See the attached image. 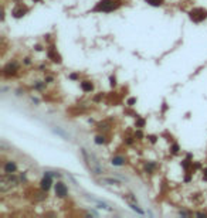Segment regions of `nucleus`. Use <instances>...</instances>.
Returning a JSON list of instances; mask_svg holds the SVG:
<instances>
[{"label": "nucleus", "instance_id": "12", "mask_svg": "<svg viewBox=\"0 0 207 218\" xmlns=\"http://www.w3.org/2000/svg\"><path fill=\"white\" fill-rule=\"evenodd\" d=\"M48 57L53 58L54 62H61V58H60V55H58V54H55V50H54V47H51L50 51H48Z\"/></svg>", "mask_w": 207, "mask_h": 218}, {"label": "nucleus", "instance_id": "5", "mask_svg": "<svg viewBox=\"0 0 207 218\" xmlns=\"http://www.w3.org/2000/svg\"><path fill=\"white\" fill-rule=\"evenodd\" d=\"M17 70H19V64H17L16 61H10L7 65L3 68V72H4V75H14L17 72Z\"/></svg>", "mask_w": 207, "mask_h": 218}, {"label": "nucleus", "instance_id": "10", "mask_svg": "<svg viewBox=\"0 0 207 218\" xmlns=\"http://www.w3.org/2000/svg\"><path fill=\"white\" fill-rule=\"evenodd\" d=\"M81 88H82L84 92H91L94 89V84L89 82V81H84V82H81Z\"/></svg>", "mask_w": 207, "mask_h": 218}, {"label": "nucleus", "instance_id": "15", "mask_svg": "<svg viewBox=\"0 0 207 218\" xmlns=\"http://www.w3.org/2000/svg\"><path fill=\"white\" fill-rule=\"evenodd\" d=\"M146 2L149 4H152V6H160L163 0H146Z\"/></svg>", "mask_w": 207, "mask_h": 218}, {"label": "nucleus", "instance_id": "13", "mask_svg": "<svg viewBox=\"0 0 207 218\" xmlns=\"http://www.w3.org/2000/svg\"><path fill=\"white\" fill-rule=\"evenodd\" d=\"M95 143L96 144H102V143H105V137H103V136H96L95 137Z\"/></svg>", "mask_w": 207, "mask_h": 218}, {"label": "nucleus", "instance_id": "19", "mask_svg": "<svg viewBox=\"0 0 207 218\" xmlns=\"http://www.w3.org/2000/svg\"><path fill=\"white\" fill-rule=\"evenodd\" d=\"M109 81H111V87H115V85H116V79H115V77H111V78H109Z\"/></svg>", "mask_w": 207, "mask_h": 218}, {"label": "nucleus", "instance_id": "7", "mask_svg": "<svg viewBox=\"0 0 207 218\" xmlns=\"http://www.w3.org/2000/svg\"><path fill=\"white\" fill-rule=\"evenodd\" d=\"M51 177L50 176H44V178L41 180V183H40V187H41L43 191H48L51 187Z\"/></svg>", "mask_w": 207, "mask_h": 218}, {"label": "nucleus", "instance_id": "16", "mask_svg": "<svg viewBox=\"0 0 207 218\" xmlns=\"http://www.w3.org/2000/svg\"><path fill=\"white\" fill-rule=\"evenodd\" d=\"M145 169H146V171H148V173H152V170L155 169V164H153V163H148Z\"/></svg>", "mask_w": 207, "mask_h": 218}, {"label": "nucleus", "instance_id": "22", "mask_svg": "<svg viewBox=\"0 0 207 218\" xmlns=\"http://www.w3.org/2000/svg\"><path fill=\"white\" fill-rule=\"evenodd\" d=\"M149 139H150V142H152V143H155V142H156V136H150Z\"/></svg>", "mask_w": 207, "mask_h": 218}, {"label": "nucleus", "instance_id": "20", "mask_svg": "<svg viewBox=\"0 0 207 218\" xmlns=\"http://www.w3.org/2000/svg\"><path fill=\"white\" fill-rule=\"evenodd\" d=\"M172 152H173V153H177L179 152V146H177V144H173V146H172Z\"/></svg>", "mask_w": 207, "mask_h": 218}, {"label": "nucleus", "instance_id": "24", "mask_svg": "<svg viewBox=\"0 0 207 218\" xmlns=\"http://www.w3.org/2000/svg\"><path fill=\"white\" fill-rule=\"evenodd\" d=\"M36 50H37V51H41V45H36Z\"/></svg>", "mask_w": 207, "mask_h": 218}, {"label": "nucleus", "instance_id": "8", "mask_svg": "<svg viewBox=\"0 0 207 218\" xmlns=\"http://www.w3.org/2000/svg\"><path fill=\"white\" fill-rule=\"evenodd\" d=\"M16 170H17V166H16V163H14V161H7V163L4 164V171H6V173L13 174Z\"/></svg>", "mask_w": 207, "mask_h": 218}, {"label": "nucleus", "instance_id": "14", "mask_svg": "<svg viewBox=\"0 0 207 218\" xmlns=\"http://www.w3.org/2000/svg\"><path fill=\"white\" fill-rule=\"evenodd\" d=\"M102 183H108V184H119V181L112 180V178H102Z\"/></svg>", "mask_w": 207, "mask_h": 218}, {"label": "nucleus", "instance_id": "3", "mask_svg": "<svg viewBox=\"0 0 207 218\" xmlns=\"http://www.w3.org/2000/svg\"><path fill=\"white\" fill-rule=\"evenodd\" d=\"M16 184H17V178L7 173V176H4L3 178H2L0 190H2V191H6L7 189H10V187H13V185H16Z\"/></svg>", "mask_w": 207, "mask_h": 218}, {"label": "nucleus", "instance_id": "23", "mask_svg": "<svg viewBox=\"0 0 207 218\" xmlns=\"http://www.w3.org/2000/svg\"><path fill=\"white\" fill-rule=\"evenodd\" d=\"M70 78H71V79H77V74H71Z\"/></svg>", "mask_w": 207, "mask_h": 218}, {"label": "nucleus", "instance_id": "1", "mask_svg": "<svg viewBox=\"0 0 207 218\" xmlns=\"http://www.w3.org/2000/svg\"><path fill=\"white\" fill-rule=\"evenodd\" d=\"M81 153H82L84 159H85L88 167L91 169L92 173H94V174H102V173H103V169L100 166V163L96 161V159L92 156V154H88V152L85 150V149H82V150H81Z\"/></svg>", "mask_w": 207, "mask_h": 218}, {"label": "nucleus", "instance_id": "25", "mask_svg": "<svg viewBox=\"0 0 207 218\" xmlns=\"http://www.w3.org/2000/svg\"><path fill=\"white\" fill-rule=\"evenodd\" d=\"M204 180H207V169H206V171H204Z\"/></svg>", "mask_w": 207, "mask_h": 218}, {"label": "nucleus", "instance_id": "18", "mask_svg": "<svg viewBox=\"0 0 207 218\" xmlns=\"http://www.w3.org/2000/svg\"><path fill=\"white\" fill-rule=\"evenodd\" d=\"M133 103H136V98H131V99H128V105H129V106H132Z\"/></svg>", "mask_w": 207, "mask_h": 218}, {"label": "nucleus", "instance_id": "11", "mask_svg": "<svg viewBox=\"0 0 207 218\" xmlns=\"http://www.w3.org/2000/svg\"><path fill=\"white\" fill-rule=\"evenodd\" d=\"M111 163L114 166H124L125 164V157L124 156H115L111 160Z\"/></svg>", "mask_w": 207, "mask_h": 218}, {"label": "nucleus", "instance_id": "6", "mask_svg": "<svg viewBox=\"0 0 207 218\" xmlns=\"http://www.w3.org/2000/svg\"><path fill=\"white\" fill-rule=\"evenodd\" d=\"M67 194H68V190H67L65 184L61 183V181L57 183V184H55V196L60 198H64V197H67Z\"/></svg>", "mask_w": 207, "mask_h": 218}, {"label": "nucleus", "instance_id": "26", "mask_svg": "<svg viewBox=\"0 0 207 218\" xmlns=\"http://www.w3.org/2000/svg\"><path fill=\"white\" fill-rule=\"evenodd\" d=\"M34 2H38V0H34Z\"/></svg>", "mask_w": 207, "mask_h": 218}, {"label": "nucleus", "instance_id": "17", "mask_svg": "<svg viewBox=\"0 0 207 218\" xmlns=\"http://www.w3.org/2000/svg\"><path fill=\"white\" fill-rule=\"evenodd\" d=\"M143 126H145V120H143V119H138L136 128H143Z\"/></svg>", "mask_w": 207, "mask_h": 218}, {"label": "nucleus", "instance_id": "21", "mask_svg": "<svg viewBox=\"0 0 207 218\" xmlns=\"http://www.w3.org/2000/svg\"><path fill=\"white\" fill-rule=\"evenodd\" d=\"M182 164H183V167H184V169H187V167H189V160H184Z\"/></svg>", "mask_w": 207, "mask_h": 218}, {"label": "nucleus", "instance_id": "4", "mask_svg": "<svg viewBox=\"0 0 207 218\" xmlns=\"http://www.w3.org/2000/svg\"><path fill=\"white\" fill-rule=\"evenodd\" d=\"M207 17V12L203 10V9H193L190 12V19L196 23H200L202 20H204Z\"/></svg>", "mask_w": 207, "mask_h": 218}, {"label": "nucleus", "instance_id": "2", "mask_svg": "<svg viewBox=\"0 0 207 218\" xmlns=\"http://www.w3.org/2000/svg\"><path fill=\"white\" fill-rule=\"evenodd\" d=\"M118 3L119 2H114V0H101L95 6V12H112L119 6Z\"/></svg>", "mask_w": 207, "mask_h": 218}, {"label": "nucleus", "instance_id": "9", "mask_svg": "<svg viewBox=\"0 0 207 218\" xmlns=\"http://www.w3.org/2000/svg\"><path fill=\"white\" fill-rule=\"evenodd\" d=\"M27 13V9L26 7H17L13 10V16L16 17V19H20V17H23Z\"/></svg>", "mask_w": 207, "mask_h": 218}]
</instances>
